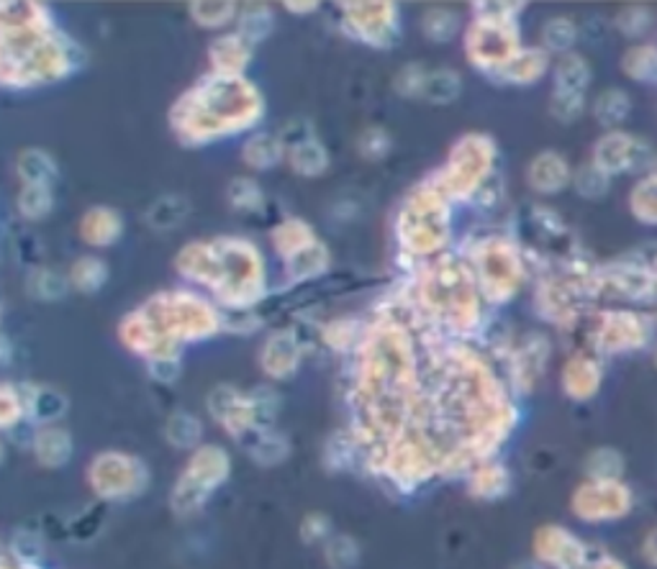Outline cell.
Wrapping results in <instances>:
<instances>
[{"label":"cell","mask_w":657,"mask_h":569,"mask_svg":"<svg viewBox=\"0 0 657 569\" xmlns=\"http://www.w3.org/2000/svg\"><path fill=\"white\" fill-rule=\"evenodd\" d=\"M149 378L160 385H173L177 378H181L183 364H181V355H170V357H157L147 362Z\"/></svg>","instance_id":"11a10c76"},{"label":"cell","mask_w":657,"mask_h":569,"mask_svg":"<svg viewBox=\"0 0 657 569\" xmlns=\"http://www.w3.org/2000/svg\"><path fill=\"white\" fill-rule=\"evenodd\" d=\"M575 26L568 18H549L542 28V41H545L547 52L570 54V47L575 45Z\"/></svg>","instance_id":"c3c4849f"},{"label":"cell","mask_w":657,"mask_h":569,"mask_svg":"<svg viewBox=\"0 0 657 569\" xmlns=\"http://www.w3.org/2000/svg\"><path fill=\"white\" fill-rule=\"evenodd\" d=\"M513 478L509 472V467H504L501 462H485L481 467H475L473 472L468 474V495L470 498L481 500V503H493L501 500L511 493Z\"/></svg>","instance_id":"ffe728a7"},{"label":"cell","mask_w":657,"mask_h":569,"mask_svg":"<svg viewBox=\"0 0 657 569\" xmlns=\"http://www.w3.org/2000/svg\"><path fill=\"white\" fill-rule=\"evenodd\" d=\"M164 438L173 449L196 452L198 446H203V423L190 410H175L164 421Z\"/></svg>","instance_id":"83f0119b"},{"label":"cell","mask_w":657,"mask_h":569,"mask_svg":"<svg viewBox=\"0 0 657 569\" xmlns=\"http://www.w3.org/2000/svg\"><path fill=\"white\" fill-rule=\"evenodd\" d=\"M190 203L183 196H162L157 198L149 211L145 213L147 226H152L154 232H173L181 223L188 219Z\"/></svg>","instance_id":"1f68e13d"},{"label":"cell","mask_w":657,"mask_h":569,"mask_svg":"<svg viewBox=\"0 0 657 569\" xmlns=\"http://www.w3.org/2000/svg\"><path fill=\"white\" fill-rule=\"evenodd\" d=\"M466 259L475 272L483 300L493 306L509 302L526 277L524 259H521L517 244L506 236H485V239L470 242Z\"/></svg>","instance_id":"9c48e42d"},{"label":"cell","mask_w":657,"mask_h":569,"mask_svg":"<svg viewBox=\"0 0 657 569\" xmlns=\"http://www.w3.org/2000/svg\"><path fill=\"white\" fill-rule=\"evenodd\" d=\"M228 478H232V454L219 444L198 446L190 452L188 462L170 490V510L177 518L198 516Z\"/></svg>","instance_id":"ba28073f"},{"label":"cell","mask_w":657,"mask_h":569,"mask_svg":"<svg viewBox=\"0 0 657 569\" xmlns=\"http://www.w3.org/2000/svg\"><path fill=\"white\" fill-rule=\"evenodd\" d=\"M598 385V370L591 359L573 357L562 370V387L570 398H588Z\"/></svg>","instance_id":"d590c367"},{"label":"cell","mask_w":657,"mask_h":569,"mask_svg":"<svg viewBox=\"0 0 657 569\" xmlns=\"http://www.w3.org/2000/svg\"><path fill=\"white\" fill-rule=\"evenodd\" d=\"M391 149H393V136L388 128L383 126H370L357 136V154H360L365 162L385 160Z\"/></svg>","instance_id":"7dc6e473"},{"label":"cell","mask_w":657,"mask_h":569,"mask_svg":"<svg viewBox=\"0 0 657 569\" xmlns=\"http://www.w3.org/2000/svg\"><path fill=\"white\" fill-rule=\"evenodd\" d=\"M321 549H324V561L328 569H357L362 559L360 542L349 534H334Z\"/></svg>","instance_id":"b9f144b4"},{"label":"cell","mask_w":657,"mask_h":569,"mask_svg":"<svg viewBox=\"0 0 657 569\" xmlns=\"http://www.w3.org/2000/svg\"><path fill=\"white\" fill-rule=\"evenodd\" d=\"M206 408H209L211 419L219 423V429L226 431L241 446H247L260 431H265L257 419L252 395L239 391L237 385L221 383L213 387L206 398Z\"/></svg>","instance_id":"4fadbf2b"},{"label":"cell","mask_w":657,"mask_h":569,"mask_svg":"<svg viewBox=\"0 0 657 569\" xmlns=\"http://www.w3.org/2000/svg\"><path fill=\"white\" fill-rule=\"evenodd\" d=\"M534 549H537V557L542 561H549V565L560 569H578L583 559L581 544L568 531L557 529V525H545V529L537 531Z\"/></svg>","instance_id":"e0dca14e"},{"label":"cell","mask_w":657,"mask_h":569,"mask_svg":"<svg viewBox=\"0 0 657 569\" xmlns=\"http://www.w3.org/2000/svg\"><path fill=\"white\" fill-rule=\"evenodd\" d=\"M547 67H549V54L545 47L521 49V52L513 57L501 72L493 75V81L509 83V85H532L545 75Z\"/></svg>","instance_id":"cb8c5ba5"},{"label":"cell","mask_w":657,"mask_h":569,"mask_svg":"<svg viewBox=\"0 0 657 569\" xmlns=\"http://www.w3.org/2000/svg\"><path fill=\"white\" fill-rule=\"evenodd\" d=\"M342 32L373 49H393L401 41V13L391 0L339 3Z\"/></svg>","instance_id":"8fae6325"},{"label":"cell","mask_w":657,"mask_h":569,"mask_svg":"<svg viewBox=\"0 0 657 569\" xmlns=\"http://www.w3.org/2000/svg\"><path fill=\"white\" fill-rule=\"evenodd\" d=\"M18 177L24 185H47L54 187L57 177H60V168H57L54 157L45 149L28 147L18 154L16 162Z\"/></svg>","instance_id":"f1b7e54d"},{"label":"cell","mask_w":657,"mask_h":569,"mask_svg":"<svg viewBox=\"0 0 657 569\" xmlns=\"http://www.w3.org/2000/svg\"><path fill=\"white\" fill-rule=\"evenodd\" d=\"M547 342L537 334L526 336V342L511 351V380L517 387H532L540 372L545 370Z\"/></svg>","instance_id":"44dd1931"},{"label":"cell","mask_w":657,"mask_h":569,"mask_svg":"<svg viewBox=\"0 0 657 569\" xmlns=\"http://www.w3.org/2000/svg\"><path fill=\"white\" fill-rule=\"evenodd\" d=\"M288 162L298 177H321L328 170L332 157L319 139H309L288 151Z\"/></svg>","instance_id":"4dcf8cb0"},{"label":"cell","mask_w":657,"mask_h":569,"mask_svg":"<svg viewBox=\"0 0 657 569\" xmlns=\"http://www.w3.org/2000/svg\"><path fill=\"white\" fill-rule=\"evenodd\" d=\"M3 569H39V565H37V561L18 559L16 554H11L9 549H5V554H3Z\"/></svg>","instance_id":"91938a15"},{"label":"cell","mask_w":657,"mask_h":569,"mask_svg":"<svg viewBox=\"0 0 657 569\" xmlns=\"http://www.w3.org/2000/svg\"><path fill=\"white\" fill-rule=\"evenodd\" d=\"M303 351L306 349L296 334V329L275 331L260 349V370L265 372V378L281 383V380H288L298 372Z\"/></svg>","instance_id":"5bb4252c"},{"label":"cell","mask_w":657,"mask_h":569,"mask_svg":"<svg viewBox=\"0 0 657 569\" xmlns=\"http://www.w3.org/2000/svg\"><path fill=\"white\" fill-rule=\"evenodd\" d=\"M188 11L190 18L206 32H219L239 16L237 3H232V0H193Z\"/></svg>","instance_id":"d6a6232c"},{"label":"cell","mask_w":657,"mask_h":569,"mask_svg":"<svg viewBox=\"0 0 657 569\" xmlns=\"http://www.w3.org/2000/svg\"><path fill=\"white\" fill-rule=\"evenodd\" d=\"M426 75H430V70H426L424 64L419 62L404 64V67L398 70V75L393 77V90H396L401 98H421Z\"/></svg>","instance_id":"f907efd6"},{"label":"cell","mask_w":657,"mask_h":569,"mask_svg":"<svg viewBox=\"0 0 657 569\" xmlns=\"http://www.w3.org/2000/svg\"><path fill=\"white\" fill-rule=\"evenodd\" d=\"M524 9V3H488V0H478L473 3L475 18H488L498 21V24H517L519 11Z\"/></svg>","instance_id":"f5cc1de1"},{"label":"cell","mask_w":657,"mask_h":569,"mask_svg":"<svg viewBox=\"0 0 657 569\" xmlns=\"http://www.w3.org/2000/svg\"><path fill=\"white\" fill-rule=\"evenodd\" d=\"M591 81V70L585 64L583 57L566 54L555 67V90L568 92H583L585 85Z\"/></svg>","instance_id":"f6af8a7d"},{"label":"cell","mask_w":657,"mask_h":569,"mask_svg":"<svg viewBox=\"0 0 657 569\" xmlns=\"http://www.w3.org/2000/svg\"><path fill=\"white\" fill-rule=\"evenodd\" d=\"M334 525L332 518L326 514H319V510H313V514L301 518V525H298V539H301L303 546H324L328 539L334 534Z\"/></svg>","instance_id":"681fc988"},{"label":"cell","mask_w":657,"mask_h":569,"mask_svg":"<svg viewBox=\"0 0 657 569\" xmlns=\"http://www.w3.org/2000/svg\"><path fill=\"white\" fill-rule=\"evenodd\" d=\"M16 208L26 221H45L54 211V190L47 185H24L18 190Z\"/></svg>","instance_id":"f35d334b"},{"label":"cell","mask_w":657,"mask_h":569,"mask_svg":"<svg viewBox=\"0 0 657 569\" xmlns=\"http://www.w3.org/2000/svg\"><path fill=\"white\" fill-rule=\"evenodd\" d=\"M265 116V98L249 77L203 75L170 106L168 124L183 147H206L245 134Z\"/></svg>","instance_id":"7a4b0ae2"},{"label":"cell","mask_w":657,"mask_h":569,"mask_svg":"<svg viewBox=\"0 0 657 569\" xmlns=\"http://www.w3.org/2000/svg\"><path fill=\"white\" fill-rule=\"evenodd\" d=\"M575 187H578V193L585 198H598L606 187H609V177H606V172L598 170L596 164H591V168L578 170Z\"/></svg>","instance_id":"db71d44e"},{"label":"cell","mask_w":657,"mask_h":569,"mask_svg":"<svg viewBox=\"0 0 657 569\" xmlns=\"http://www.w3.org/2000/svg\"><path fill=\"white\" fill-rule=\"evenodd\" d=\"M24 387V398L28 408V421L37 426H57L67 413L70 403L67 395H62L57 387L49 385H21Z\"/></svg>","instance_id":"d6986e66"},{"label":"cell","mask_w":657,"mask_h":569,"mask_svg":"<svg viewBox=\"0 0 657 569\" xmlns=\"http://www.w3.org/2000/svg\"><path fill=\"white\" fill-rule=\"evenodd\" d=\"M393 232L404 257H437L453 236V203L426 180L398 206Z\"/></svg>","instance_id":"8992f818"},{"label":"cell","mask_w":657,"mask_h":569,"mask_svg":"<svg viewBox=\"0 0 657 569\" xmlns=\"http://www.w3.org/2000/svg\"><path fill=\"white\" fill-rule=\"evenodd\" d=\"M226 198L237 211L245 213H262L268 206L265 190L255 177H234L226 187Z\"/></svg>","instance_id":"74e56055"},{"label":"cell","mask_w":657,"mask_h":569,"mask_svg":"<svg viewBox=\"0 0 657 569\" xmlns=\"http://www.w3.org/2000/svg\"><path fill=\"white\" fill-rule=\"evenodd\" d=\"M483 295L466 257L439 255L426 262L413 285L421 313L455 338H473L483 326Z\"/></svg>","instance_id":"5b68a950"},{"label":"cell","mask_w":657,"mask_h":569,"mask_svg":"<svg viewBox=\"0 0 657 569\" xmlns=\"http://www.w3.org/2000/svg\"><path fill=\"white\" fill-rule=\"evenodd\" d=\"M85 480L103 506H116V503H132L141 498L149 490L152 474L141 457L132 452L106 449L98 452L88 462Z\"/></svg>","instance_id":"30bf717a"},{"label":"cell","mask_w":657,"mask_h":569,"mask_svg":"<svg viewBox=\"0 0 657 569\" xmlns=\"http://www.w3.org/2000/svg\"><path fill=\"white\" fill-rule=\"evenodd\" d=\"M275 28V16L273 9L270 5H247L245 13H239V28L237 34L245 36L249 45H260V41H265L270 34H273Z\"/></svg>","instance_id":"ab89813d"},{"label":"cell","mask_w":657,"mask_h":569,"mask_svg":"<svg viewBox=\"0 0 657 569\" xmlns=\"http://www.w3.org/2000/svg\"><path fill=\"white\" fill-rule=\"evenodd\" d=\"M317 239L319 236L313 232L311 223L298 219V215H288V219H283L273 232H270V242H273L277 257H283V262L301 255V251L309 249Z\"/></svg>","instance_id":"7402d4cb"},{"label":"cell","mask_w":657,"mask_h":569,"mask_svg":"<svg viewBox=\"0 0 657 569\" xmlns=\"http://www.w3.org/2000/svg\"><path fill=\"white\" fill-rule=\"evenodd\" d=\"M67 280L70 285H73V290L92 295L109 283V264L98 257H80L75 259L73 268H70Z\"/></svg>","instance_id":"836d02e7"},{"label":"cell","mask_w":657,"mask_h":569,"mask_svg":"<svg viewBox=\"0 0 657 569\" xmlns=\"http://www.w3.org/2000/svg\"><path fill=\"white\" fill-rule=\"evenodd\" d=\"M630 157H632V141L627 139L624 134L604 136L596 147V168L609 175V172L624 170L627 164H630Z\"/></svg>","instance_id":"60d3db41"},{"label":"cell","mask_w":657,"mask_h":569,"mask_svg":"<svg viewBox=\"0 0 657 569\" xmlns=\"http://www.w3.org/2000/svg\"><path fill=\"white\" fill-rule=\"evenodd\" d=\"M526 180L534 190L549 196V193H560L570 183V168L557 151H542L526 170Z\"/></svg>","instance_id":"603a6c76"},{"label":"cell","mask_w":657,"mask_h":569,"mask_svg":"<svg viewBox=\"0 0 657 569\" xmlns=\"http://www.w3.org/2000/svg\"><path fill=\"white\" fill-rule=\"evenodd\" d=\"M549 111L557 121L562 124H570L581 116L583 111V96L581 92H568V90H555L553 92V103H549Z\"/></svg>","instance_id":"816d5d0a"},{"label":"cell","mask_w":657,"mask_h":569,"mask_svg":"<svg viewBox=\"0 0 657 569\" xmlns=\"http://www.w3.org/2000/svg\"><path fill=\"white\" fill-rule=\"evenodd\" d=\"M281 141L285 144V149H293V147H298V144H303V141H309V139H317V136H313V126H311V121L309 119H293V121H288V124H285L283 128H281Z\"/></svg>","instance_id":"6f0895ef"},{"label":"cell","mask_w":657,"mask_h":569,"mask_svg":"<svg viewBox=\"0 0 657 569\" xmlns=\"http://www.w3.org/2000/svg\"><path fill=\"white\" fill-rule=\"evenodd\" d=\"M32 452L39 467L45 470H62L75 454V442L64 426H41L32 436Z\"/></svg>","instance_id":"2e32d148"},{"label":"cell","mask_w":657,"mask_h":569,"mask_svg":"<svg viewBox=\"0 0 657 569\" xmlns=\"http://www.w3.org/2000/svg\"><path fill=\"white\" fill-rule=\"evenodd\" d=\"M285 151L288 149H285L281 136L260 132V134H252L247 139L245 149H241V162L257 172H265V170L277 168V164L283 162Z\"/></svg>","instance_id":"484cf974"},{"label":"cell","mask_w":657,"mask_h":569,"mask_svg":"<svg viewBox=\"0 0 657 569\" xmlns=\"http://www.w3.org/2000/svg\"><path fill=\"white\" fill-rule=\"evenodd\" d=\"M362 329L365 326H360L357 319H337L321 329V342L334 351H352L355 344L360 342Z\"/></svg>","instance_id":"bcb514c9"},{"label":"cell","mask_w":657,"mask_h":569,"mask_svg":"<svg viewBox=\"0 0 657 569\" xmlns=\"http://www.w3.org/2000/svg\"><path fill=\"white\" fill-rule=\"evenodd\" d=\"M83 64V49L60 32L37 0L0 5V83L9 90H34L67 81Z\"/></svg>","instance_id":"6da1fadb"},{"label":"cell","mask_w":657,"mask_h":569,"mask_svg":"<svg viewBox=\"0 0 657 569\" xmlns=\"http://www.w3.org/2000/svg\"><path fill=\"white\" fill-rule=\"evenodd\" d=\"M70 280L62 277L60 272L54 270H47V268H37L28 272V280H26V290L28 295H32L34 300L39 302H54V300H62L64 293L70 290Z\"/></svg>","instance_id":"8d00e7d4"},{"label":"cell","mask_w":657,"mask_h":569,"mask_svg":"<svg viewBox=\"0 0 657 569\" xmlns=\"http://www.w3.org/2000/svg\"><path fill=\"white\" fill-rule=\"evenodd\" d=\"M324 467L328 472H347L362 467V449L349 429H337L324 444Z\"/></svg>","instance_id":"4316f807"},{"label":"cell","mask_w":657,"mask_h":569,"mask_svg":"<svg viewBox=\"0 0 657 569\" xmlns=\"http://www.w3.org/2000/svg\"><path fill=\"white\" fill-rule=\"evenodd\" d=\"M24 421H28L24 387L3 383V387H0V429L16 431Z\"/></svg>","instance_id":"7bdbcfd3"},{"label":"cell","mask_w":657,"mask_h":569,"mask_svg":"<svg viewBox=\"0 0 657 569\" xmlns=\"http://www.w3.org/2000/svg\"><path fill=\"white\" fill-rule=\"evenodd\" d=\"M496 141L493 136L470 132L449 149L447 162L437 172H432L430 183L445 196L449 203L455 200H473L485 185L491 183L496 168Z\"/></svg>","instance_id":"52a82bcc"},{"label":"cell","mask_w":657,"mask_h":569,"mask_svg":"<svg viewBox=\"0 0 657 569\" xmlns=\"http://www.w3.org/2000/svg\"><path fill=\"white\" fill-rule=\"evenodd\" d=\"M328 264H332V251H328L324 242L317 239L309 249H303L301 255L285 262V275H288L290 283H309V280L326 275Z\"/></svg>","instance_id":"d4e9b609"},{"label":"cell","mask_w":657,"mask_h":569,"mask_svg":"<svg viewBox=\"0 0 657 569\" xmlns=\"http://www.w3.org/2000/svg\"><path fill=\"white\" fill-rule=\"evenodd\" d=\"M421 32L434 45H447L460 32V18L455 11L447 9H430L421 16Z\"/></svg>","instance_id":"ee69618b"},{"label":"cell","mask_w":657,"mask_h":569,"mask_svg":"<svg viewBox=\"0 0 657 569\" xmlns=\"http://www.w3.org/2000/svg\"><path fill=\"white\" fill-rule=\"evenodd\" d=\"M177 275L206 285L228 311H252L268 293L262 251L241 236L190 242L175 255Z\"/></svg>","instance_id":"277c9868"},{"label":"cell","mask_w":657,"mask_h":569,"mask_svg":"<svg viewBox=\"0 0 657 569\" xmlns=\"http://www.w3.org/2000/svg\"><path fill=\"white\" fill-rule=\"evenodd\" d=\"M224 329V316L201 295L162 290L128 311L119 323V338L128 351L149 359L170 357L183 344L206 342Z\"/></svg>","instance_id":"3957f363"},{"label":"cell","mask_w":657,"mask_h":569,"mask_svg":"<svg viewBox=\"0 0 657 569\" xmlns=\"http://www.w3.org/2000/svg\"><path fill=\"white\" fill-rule=\"evenodd\" d=\"M124 236V219L116 208L111 206H92L80 219V239L88 247L106 249L113 247Z\"/></svg>","instance_id":"ac0fdd59"},{"label":"cell","mask_w":657,"mask_h":569,"mask_svg":"<svg viewBox=\"0 0 657 569\" xmlns=\"http://www.w3.org/2000/svg\"><path fill=\"white\" fill-rule=\"evenodd\" d=\"M283 5L293 16H311V13L321 9V3H317V0H285Z\"/></svg>","instance_id":"680465c9"},{"label":"cell","mask_w":657,"mask_h":569,"mask_svg":"<svg viewBox=\"0 0 657 569\" xmlns=\"http://www.w3.org/2000/svg\"><path fill=\"white\" fill-rule=\"evenodd\" d=\"M460 92H462L460 72L449 70V67H439V70H432L430 75H426L421 98L430 100V103H434V106H449L460 98Z\"/></svg>","instance_id":"e575fe53"},{"label":"cell","mask_w":657,"mask_h":569,"mask_svg":"<svg viewBox=\"0 0 657 569\" xmlns=\"http://www.w3.org/2000/svg\"><path fill=\"white\" fill-rule=\"evenodd\" d=\"M521 52L517 24H498L488 18H473L466 28V57L470 67L493 77Z\"/></svg>","instance_id":"7c38bea8"},{"label":"cell","mask_w":657,"mask_h":569,"mask_svg":"<svg viewBox=\"0 0 657 569\" xmlns=\"http://www.w3.org/2000/svg\"><path fill=\"white\" fill-rule=\"evenodd\" d=\"M252 60V45L241 34H221L209 45V64L213 75L241 77Z\"/></svg>","instance_id":"9a60e30c"},{"label":"cell","mask_w":657,"mask_h":569,"mask_svg":"<svg viewBox=\"0 0 657 569\" xmlns=\"http://www.w3.org/2000/svg\"><path fill=\"white\" fill-rule=\"evenodd\" d=\"M245 449L249 454V459H252L257 467H277L290 457L288 436H283L281 431H275V429L260 431V434H257L252 442L245 446Z\"/></svg>","instance_id":"f546056e"},{"label":"cell","mask_w":657,"mask_h":569,"mask_svg":"<svg viewBox=\"0 0 657 569\" xmlns=\"http://www.w3.org/2000/svg\"><path fill=\"white\" fill-rule=\"evenodd\" d=\"M627 108H630V103H627V98L621 96L619 90H609V92H604V96L596 100L594 111H596L598 121H604V124H613V121H619L621 116H624Z\"/></svg>","instance_id":"9f6ffc18"}]
</instances>
